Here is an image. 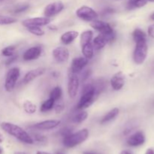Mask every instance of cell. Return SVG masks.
<instances>
[{"label":"cell","instance_id":"e0dca14e","mask_svg":"<svg viewBox=\"0 0 154 154\" xmlns=\"http://www.w3.org/2000/svg\"><path fill=\"white\" fill-rule=\"evenodd\" d=\"M42 50L39 46H34L27 49L23 54V59L25 61H32L37 60L42 55Z\"/></svg>","mask_w":154,"mask_h":154},{"label":"cell","instance_id":"ee69618b","mask_svg":"<svg viewBox=\"0 0 154 154\" xmlns=\"http://www.w3.org/2000/svg\"><path fill=\"white\" fill-rule=\"evenodd\" d=\"M36 154H51V153H47V152H45V151H38Z\"/></svg>","mask_w":154,"mask_h":154},{"label":"cell","instance_id":"d6986e66","mask_svg":"<svg viewBox=\"0 0 154 154\" xmlns=\"http://www.w3.org/2000/svg\"><path fill=\"white\" fill-rule=\"evenodd\" d=\"M78 35H79L78 32L73 31V30L72 31L66 32H64L61 35L60 40H61L62 43L64 44L65 45H70L71 43H72L78 38Z\"/></svg>","mask_w":154,"mask_h":154},{"label":"cell","instance_id":"d4e9b609","mask_svg":"<svg viewBox=\"0 0 154 154\" xmlns=\"http://www.w3.org/2000/svg\"><path fill=\"white\" fill-rule=\"evenodd\" d=\"M23 108L24 111L27 114H33L36 112V110H37V107L35 105L34 103L31 102V101L26 100L23 102Z\"/></svg>","mask_w":154,"mask_h":154},{"label":"cell","instance_id":"74e56055","mask_svg":"<svg viewBox=\"0 0 154 154\" xmlns=\"http://www.w3.org/2000/svg\"><path fill=\"white\" fill-rule=\"evenodd\" d=\"M147 32H148V35L150 37L154 38V23L149 26L148 29H147Z\"/></svg>","mask_w":154,"mask_h":154},{"label":"cell","instance_id":"e575fe53","mask_svg":"<svg viewBox=\"0 0 154 154\" xmlns=\"http://www.w3.org/2000/svg\"><path fill=\"white\" fill-rule=\"evenodd\" d=\"M71 133H72V129L69 127L64 128V129H63L61 131H60V134H61V135L63 137V138L67 136V135H70Z\"/></svg>","mask_w":154,"mask_h":154},{"label":"cell","instance_id":"83f0119b","mask_svg":"<svg viewBox=\"0 0 154 154\" xmlns=\"http://www.w3.org/2000/svg\"><path fill=\"white\" fill-rule=\"evenodd\" d=\"M62 95H63V90L60 87H56L51 90L50 93V98L54 99V101H58L61 99Z\"/></svg>","mask_w":154,"mask_h":154},{"label":"cell","instance_id":"7bdbcfd3","mask_svg":"<svg viewBox=\"0 0 154 154\" xmlns=\"http://www.w3.org/2000/svg\"><path fill=\"white\" fill-rule=\"evenodd\" d=\"M84 154H98V153H93V152H91V151H85L84 152Z\"/></svg>","mask_w":154,"mask_h":154},{"label":"cell","instance_id":"6da1fadb","mask_svg":"<svg viewBox=\"0 0 154 154\" xmlns=\"http://www.w3.org/2000/svg\"><path fill=\"white\" fill-rule=\"evenodd\" d=\"M1 128L11 136L19 140L23 143L27 144H33L34 141L31 135L20 126L8 122H3L1 123Z\"/></svg>","mask_w":154,"mask_h":154},{"label":"cell","instance_id":"4fadbf2b","mask_svg":"<svg viewBox=\"0 0 154 154\" xmlns=\"http://www.w3.org/2000/svg\"><path fill=\"white\" fill-rule=\"evenodd\" d=\"M111 87L114 90L119 91L125 85V75L123 72H118L114 74L110 81Z\"/></svg>","mask_w":154,"mask_h":154},{"label":"cell","instance_id":"f1b7e54d","mask_svg":"<svg viewBox=\"0 0 154 154\" xmlns=\"http://www.w3.org/2000/svg\"><path fill=\"white\" fill-rule=\"evenodd\" d=\"M16 47L14 45H10V46L5 47L2 50V56L6 57H12L15 54V51H16Z\"/></svg>","mask_w":154,"mask_h":154},{"label":"cell","instance_id":"60d3db41","mask_svg":"<svg viewBox=\"0 0 154 154\" xmlns=\"http://www.w3.org/2000/svg\"><path fill=\"white\" fill-rule=\"evenodd\" d=\"M145 154H154V151H153V149H151V148L147 149V150H146Z\"/></svg>","mask_w":154,"mask_h":154},{"label":"cell","instance_id":"9a60e30c","mask_svg":"<svg viewBox=\"0 0 154 154\" xmlns=\"http://www.w3.org/2000/svg\"><path fill=\"white\" fill-rule=\"evenodd\" d=\"M145 135L142 131H138L132 134L127 139V144L131 147H138L145 142Z\"/></svg>","mask_w":154,"mask_h":154},{"label":"cell","instance_id":"8992f818","mask_svg":"<svg viewBox=\"0 0 154 154\" xmlns=\"http://www.w3.org/2000/svg\"><path fill=\"white\" fill-rule=\"evenodd\" d=\"M75 14L78 18L87 22H92L95 20H97V18L99 17L97 12L93 10L92 8L87 5H83L77 9Z\"/></svg>","mask_w":154,"mask_h":154},{"label":"cell","instance_id":"9c48e42d","mask_svg":"<svg viewBox=\"0 0 154 154\" xmlns=\"http://www.w3.org/2000/svg\"><path fill=\"white\" fill-rule=\"evenodd\" d=\"M64 4L60 1L50 3L45 8L44 14H45V17L51 18L52 17L60 14L64 9Z\"/></svg>","mask_w":154,"mask_h":154},{"label":"cell","instance_id":"7a4b0ae2","mask_svg":"<svg viewBox=\"0 0 154 154\" xmlns=\"http://www.w3.org/2000/svg\"><path fill=\"white\" fill-rule=\"evenodd\" d=\"M96 91L93 83H88L84 86L81 92V96L77 105L78 110H84L93 105L96 99Z\"/></svg>","mask_w":154,"mask_h":154},{"label":"cell","instance_id":"44dd1931","mask_svg":"<svg viewBox=\"0 0 154 154\" xmlns=\"http://www.w3.org/2000/svg\"><path fill=\"white\" fill-rule=\"evenodd\" d=\"M81 52L85 58L90 60L94 56V48L92 42L81 46Z\"/></svg>","mask_w":154,"mask_h":154},{"label":"cell","instance_id":"603a6c76","mask_svg":"<svg viewBox=\"0 0 154 154\" xmlns=\"http://www.w3.org/2000/svg\"><path fill=\"white\" fill-rule=\"evenodd\" d=\"M132 38L135 43L142 41H147V36L146 33L141 29H135L132 32Z\"/></svg>","mask_w":154,"mask_h":154},{"label":"cell","instance_id":"cb8c5ba5","mask_svg":"<svg viewBox=\"0 0 154 154\" xmlns=\"http://www.w3.org/2000/svg\"><path fill=\"white\" fill-rule=\"evenodd\" d=\"M55 105V101L54 99L49 98L48 99L45 100L43 103L42 104L40 108V111L42 112H48V111H51L54 108Z\"/></svg>","mask_w":154,"mask_h":154},{"label":"cell","instance_id":"836d02e7","mask_svg":"<svg viewBox=\"0 0 154 154\" xmlns=\"http://www.w3.org/2000/svg\"><path fill=\"white\" fill-rule=\"evenodd\" d=\"M54 109H55V111L57 114H60V113L64 111L65 105L63 103L57 104L56 105H54Z\"/></svg>","mask_w":154,"mask_h":154},{"label":"cell","instance_id":"d6a6232c","mask_svg":"<svg viewBox=\"0 0 154 154\" xmlns=\"http://www.w3.org/2000/svg\"><path fill=\"white\" fill-rule=\"evenodd\" d=\"M29 5H20L18 7H17L16 8L14 11V13L15 14H20L22 13V12L26 11L27 9H29Z\"/></svg>","mask_w":154,"mask_h":154},{"label":"cell","instance_id":"ba28073f","mask_svg":"<svg viewBox=\"0 0 154 154\" xmlns=\"http://www.w3.org/2000/svg\"><path fill=\"white\" fill-rule=\"evenodd\" d=\"M80 86V79L78 75L72 72H69V81H68V94L69 97L74 99L78 94Z\"/></svg>","mask_w":154,"mask_h":154},{"label":"cell","instance_id":"ac0fdd59","mask_svg":"<svg viewBox=\"0 0 154 154\" xmlns=\"http://www.w3.org/2000/svg\"><path fill=\"white\" fill-rule=\"evenodd\" d=\"M46 72V69L45 68L43 67H39L36 68L35 69H32V70L29 71L23 77V82L25 84H29L31 81H32L33 80H35V78H38V77L42 76Z\"/></svg>","mask_w":154,"mask_h":154},{"label":"cell","instance_id":"5b68a950","mask_svg":"<svg viewBox=\"0 0 154 154\" xmlns=\"http://www.w3.org/2000/svg\"><path fill=\"white\" fill-rule=\"evenodd\" d=\"M20 75V70L17 67H13L8 72L5 81V88L7 92H12L16 86L17 81Z\"/></svg>","mask_w":154,"mask_h":154},{"label":"cell","instance_id":"3957f363","mask_svg":"<svg viewBox=\"0 0 154 154\" xmlns=\"http://www.w3.org/2000/svg\"><path fill=\"white\" fill-rule=\"evenodd\" d=\"M89 137V130L82 129L76 132H72L70 135L63 138V145L67 148H72L82 144Z\"/></svg>","mask_w":154,"mask_h":154},{"label":"cell","instance_id":"5bb4252c","mask_svg":"<svg viewBox=\"0 0 154 154\" xmlns=\"http://www.w3.org/2000/svg\"><path fill=\"white\" fill-rule=\"evenodd\" d=\"M90 26L102 34H110V33H112L114 32V29L111 27V26L108 23L104 22L102 20H95L92 21Z\"/></svg>","mask_w":154,"mask_h":154},{"label":"cell","instance_id":"7402d4cb","mask_svg":"<svg viewBox=\"0 0 154 154\" xmlns=\"http://www.w3.org/2000/svg\"><path fill=\"white\" fill-rule=\"evenodd\" d=\"M93 37V32L92 30H86V31L83 32L81 35V39H80L81 46H83V45L92 42Z\"/></svg>","mask_w":154,"mask_h":154},{"label":"cell","instance_id":"7c38bea8","mask_svg":"<svg viewBox=\"0 0 154 154\" xmlns=\"http://www.w3.org/2000/svg\"><path fill=\"white\" fill-rule=\"evenodd\" d=\"M53 57L57 63H63L68 61L69 58V51L66 47H57L52 52Z\"/></svg>","mask_w":154,"mask_h":154},{"label":"cell","instance_id":"277c9868","mask_svg":"<svg viewBox=\"0 0 154 154\" xmlns=\"http://www.w3.org/2000/svg\"><path fill=\"white\" fill-rule=\"evenodd\" d=\"M148 47L147 41H142L135 43V48L133 52V60L137 65H141L144 63L147 56Z\"/></svg>","mask_w":154,"mask_h":154},{"label":"cell","instance_id":"f907efd6","mask_svg":"<svg viewBox=\"0 0 154 154\" xmlns=\"http://www.w3.org/2000/svg\"><path fill=\"white\" fill-rule=\"evenodd\" d=\"M57 154H64L63 153H62V152H58Z\"/></svg>","mask_w":154,"mask_h":154},{"label":"cell","instance_id":"4dcf8cb0","mask_svg":"<svg viewBox=\"0 0 154 154\" xmlns=\"http://www.w3.org/2000/svg\"><path fill=\"white\" fill-rule=\"evenodd\" d=\"M17 22V19L13 17L0 16V25H10Z\"/></svg>","mask_w":154,"mask_h":154},{"label":"cell","instance_id":"ffe728a7","mask_svg":"<svg viewBox=\"0 0 154 154\" xmlns=\"http://www.w3.org/2000/svg\"><path fill=\"white\" fill-rule=\"evenodd\" d=\"M119 113H120V110L118 109L117 108H113L111 109V111H108L100 120V123L101 124H105V123H108V122L111 121L114 119H115L116 117L118 116Z\"/></svg>","mask_w":154,"mask_h":154},{"label":"cell","instance_id":"f6af8a7d","mask_svg":"<svg viewBox=\"0 0 154 154\" xmlns=\"http://www.w3.org/2000/svg\"><path fill=\"white\" fill-rule=\"evenodd\" d=\"M3 140H4V138H3V135H2V133L0 132V143L2 142Z\"/></svg>","mask_w":154,"mask_h":154},{"label":"cell","instance_id":"30bf717a","mask_svg":"<svg viewBox=\"0 0 154 154\" xmlns=\"http://www.w3.org/2000/svg\"><path fill=\"white\" fill-rule=\"evenodd\" d=\"M51 22V18L47 17H32L26 19L22 21V24L26 28L31 26H44L50 24Z\"/></svg>","mask_w":154,"mask_h":154},{"label":"cell","instance_id":"1f68e13d","mask_svg":"<svg viewBox=\"0 0 154 154\" xmlns=\"http://www.w3.org/2000/svg\"><path fill=\"white\" fill-rule=\"evenodd\" d=\"M32 138L34 142L39 143V144H46L47 141H48V138H47L46 136L43 135H41V134L38 133H33L32 135H31Z\"/></svg>","mask_w":154,"mask_h":154},{"label":"cell","instance_id":"b9f144b4","mask_svg":"<svg viewBox=\"0 0 154 154\" xmlns=\"http://www.w3.org/2000/svg\"><path fill=\"white\" fill-rule=\"evenodd\" d=\"M120 154H132L130 153V152H129L128 150H123V151H121V153Z\"/></svg>","mask_w":154,"mask_h":154},{"label":"cell","instance_id":"4316f807","mask_svg":"<svg viewBox=\"0 0 154 154\" xmlns=\"http://www.w3.org/2000/svg\"><path fill=\"white\" fill-rule=\"evenodd\" d=\"M87 117H88V113L85 111H81V112H79L78 114H75V115L74 116L72 120H73L74 123L80 124V123L85 121V120L87 119Z\"/></svg>","mask_w":154,"mask_h":154},{"label":"cell","instance_id":"bcb514c9","mask_svg":"<svg viewBox=\"0 0 154 154\" xmlns=\"http://www.w3.org/2000/svg\"><path fill=\"white\" fill-rule=\"evenodd\" d=\"M14 154H27L25 152H15Z\"/></svg>","mask_w":154,"mask_h":154},{"label":"cell","instance_id":"7dc6e473","mask_svg":"<svg viewBox=\"0 0 154 154\" xmlns=\"http://www.w3.org/2000/svg\"><path fill=\"white\" fill-rule=\"evenodd\" d=\"M150 18H151V20H154V12L151 14V16H150Z\"/></svg>","mask_w":154,"mask_h":154},{"label":"cell","instance_id":"52a82bcc","mask_svg":"<svg viewBox=\"0 0 154 154\" xmlns=\"http://www.w3.org/2000/svg\"><path fill=\"white\" fill-rule=\"evenodd\" d=\"M116 38L115 32L110 33V34H102L100 33L93 39V48L96 50H101L105 48V45L108 43H111Z\"/></svg>","mask_w":154,"mask_h":154},{"label":"cell","instance_id":"484cf974","mask_svg":"<svg viewBox=\"0 0 154 154\" xmlns=\"http://www.w3.org/2000/svg\"><path fill=\"white\" fill-rule=\"evenodd\" d=\"M147 3V0H129L128 8L129 9L138 8L144 7Z\"/></svg>","mask_w":154,"mask_h":154},{"label":"cell","instance_id":"8d00e7d4","mask_svg":"<svg viewBox=\"0 0 154 154\" xmlns=\"http://www.w3.org/2000/svg\"><path fill=\"white\" fill-rule=\"evenodd\" d=\"M91 73H92V72H91V70H90V69H87V71H85V72H84V73H83V75H82V80L83 81H86V80L87 79V78H89V77L90 76V75H91Z\"/></svg>","mask_w":154,"mask_h":154},{"label":"cell","instance_id":"681fc988","mask_svg":"<svg viewBox=\"0 0 154 154\" xmlns=\"http://www.w3.org/2000/svg\"><path fill=\"white\" fill-rule=\"evenodd\" d=\"M149 2H154V0H147Z\"/></svg>","mask_w":154,"mask_h":154},{"label":"cell","instance_id":"8fae6325","mask_svg":"<svg viewBox=\"0 0 154 154\" xmlns=\"http://www.w3.org/2000/svg\"><path fill=\"white\" fill-rule=\"evenodd\" d=\"M88 59L85 58L84 57H75L72 60L69 72L78 75L87 66V65L88 64Z\"/></svg>","mask_w":154,"mask_h":154},{"label":"cell","instance_id":"2e32d148","mask_svg":"<svg viewBox=\"0 0 154 154\" xmlns=\"http://www.w3.org/2000/svg\"><path fill=\"white\" fill-rule=\"evenodd\" d=\"M61 121L59 120H48L35 123L33 128L38 130H51L60 125Z\"/></svg>","mask_w":154,"mask_h":154},{"label":"cell","instance_id":"ab89813d","mask_svg":"<svg viewBox=\"0 0 154 154\" xmlns=\"http://www.w3.org/2000/svg\"><path fill=\"white\" fill-rule=\"evenodd\" d=\"M48 29H51V30H54V31H57V27L56 26H54V25L49 26H48Z\"/></svg>","mask_w":154,"mask_h":154},{"label":"cell","instance_id":"d590c367","mask_svg":"<svg viewBox=\"0 0 154 154\" xmlns=\"http://www.w3.org/2000/svg\"><path fill=\"white\" fill-rule=\"evenodd\" d=\"M17 55H16V54H14V55L12 56V57H9V59H8V60H6L5 62L6 66H9V65L12 64V63L17 60Z\"/></svg>","mask_w":154,"mask_h":154},{"label":"cell","instance_id":"f546056e","mask_svg":"<svg viewBox=\"0 0 154 154\" xmlns=\"http://www.w3.org/2000/svg\"><path fill=\"white\" fill-rule=\"evenodd\" d=\"M26 29L30 33H32V34L35 35L36 36H42L45 35V31L40 26H31L26 27Z\"/></svg>","mask_w":154,"mask_h":154},{"label":"cell","instance_id":"c3c4849f","mask_svg":"<svg viewBox=\"0 0 154 154\" xmlns=\"http://www.w3.org/2000/svg\"><path fill=\"white\" fill-rule=\"evenodd\" d=\"M2 152H3V150H2V147H0V154H2Z\"/></svg>","mask_w":154,"mask_h":154},{"label":"cell","instance_id":"f35d334b","mask_svg":"<svg viewBox=\"0 0 154 154\" xmlns=\"http://www.w3.org/2000/svg\"><path fill=\"white\" fill-rule=\"evenodd\" d=\"M114 12H115V10H114V8H106L105 10L103 11L102 14H105V15H106V14H113Z\"/></svg>","mask_w":154,"mask_h":154}]
</instances>
